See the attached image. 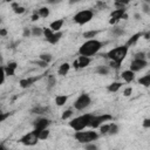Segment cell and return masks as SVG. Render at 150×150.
<instances>
[{"instance_id": "obj_1", "label": "cell", "mask_w": 150, "mask_h": 150, "mask_svg": "<svg viewBox=\"0 0 150 150\" xmlns=\"http://www.w3.org/2000/svg\"><path fill=\"white\" fill-rule=\"evenodd\" d=\"M127 53H128V46H120V47H116V48L111 49V50L107 54L108 57L111 60L110 66L114 67L115 69H118L121 62H122V61L124 60V57L127 56Z\"/></svg>"}, {"instance_id": "obj_2", "label": "cell", "mask_w": 150, "mask_h": 150, "mask_svg": "<svg viewBox=\"0 0 150 150\" xmlns=\"http://www.w3.org/2000/svg\"><path fill=\"white\" fill-rule=\"evenodd\" d=\"M102 48V42L101 41H97L95 39L93 40H87L79 49V53L81 54V56H91L94 54H96L100 49Z\"/></svg>"}, {"instance_id": "obj_3", "label": "cell", "mask_w": 150, "mask_h": 150, "mask_svg": "<svg viewBox=\"0 0 150 150\" xmlns=\"http://www.w3.org/2000/svg\"><path fill=\"white\" fill-rule=\"evenodd\" d=\"M93 117H94V115H91V114H84V115H82V116H79V117L73 118V120L69 122V125H70V128H73L75 131H81V130H83L87 125H90Z\"/></svg>"}, {"instance_id": "obj_4", "label": "cell", "mask_w": 150, "mask_h": 150, "mask_svg": "<svg viewBox=\"0 0 150 150\" xmlns=\"http://www.w3.org/2000/svg\"><path fill=\"white\" fill-rule=\"evenodd\" d=\"M74 137L80 142V143H83V144H88V143H93V141H95L98 135L95 132V131H76Z\"/></svg>"}, {"instance_id": "obj_5", "label": "cell", "mask_w": 150, "mask_h": 150, "mask_svg": "<svg viewBox=\"0 0 150 150\" xmlns=\"http://www.w3.org/2000/svg\"><path fill=\"white\" fill-rule=\"evenodd\" d=\"M94 16L93 11L90 9H84V11H80L79 13H76L74 15V21L79 25H84L87 22H89Z\"/></svg>"}, {"instance_id": "obj_6", "label": "cell", "mask_w": 150, "mask_h": 150, "mask_svg": "<svg viewBox=\"0 0 150 150\" xmlns=\"http://www.w3.org/2000/svg\"><path fill=\"white\" fill-rule=\"evenodd\" d=\"M89 104H90V97H89L88 94H84V93H83V94H81V95L77 97V100L74 102V108L77 109V110H82V109L87 108Z\"/></svg>"}, {"instance_id": "obj_7", "label": "cell", "mask_w": 150, "mask_h": 150, "mask_svg": "<svg viewBox=\"0 0 150 150\" xmlns=\"http://www.w3.org/2000/svg\"><path fill=\"white\" fill-rule=\"evenodd\" d=\"M110 120H112V117H111V115H109V114H103V115H100V116H94L93 120H91L90 125L95 129V128L101 127L102 124H104V122L110 121Z\"/></svg>"}, {"instance_id": "obj_8", "label": "cell", "mask_w": 150, "mask_h": 150, "mask_svg": "<svg viewBox=\"0 0 150 150\" xmlns=\"http://www.w3.org/2000/svg\"><path fill=\"white\" fill-rule=\"evenodd\" d=\"M38 141H39V137L35 134V131H30L20 138V142L25 145H35L38 143Z\"/></svg>"}, {"instance_id": "obj_9", "label": "cell", "mask_w": 150, "mask_h": 150, "mask_svg": "<svg viewBox=\"0 0 150 150\" xmlns=\"http://www.w3.org/2000/svg\"><path fill=\"white\" fill-rule=\"evenodd\" d=\"M110 16H111V19H110L109 22H110L111 25L115 23V22H117V21L121 20V19H127V18H128L127 14H125V9H115V11L111 12Z\"/></svg>"}, {"instance_id": "obj_10", "label": "cell", "mask_w": 150, "mask_h": 150, "mask_svg": "<svg viewBox=\"0 0 150 150\" xmlns=\"http://www.w3.org/2000/svg\"><path fill=\"white\" fill-rule=\"evenodd\" d=\"M89 63H90V59L89 57H87V56H80L77 60H75L73 62V66L75 68H84Z\"/></svg>"}, {"instance_id": "obj_11", "label": "cell", "mask_w": 150, "mask_h": 150, "mask_svg": "<svg viewBox=\"0 0 150 150\" xmlns=\"http://www.w3.org/2000/svg\"><path fill=\"white\" fill-rule=\"evenodd\" d=\"M49 124H50V121L48 118H39V120L34 121L35 130H45V129H47V127Z\"/></svg>"}, {"instance_id": "obj_12", "label": "cell", "mask_w": 150, "mask_h": 150, "mask_svg": "<svg viewBox=\"0 0 150 150\" xmlns=\"http://www.w3.org/2000/svg\"><path fill=\"white\" fill-rule=\"evenodd\" d=\"M145 66H146V61L145 60H134L131 62L130 70L131 71H138V70L145 68Z\"/></svg>"}, {"instance_id": "obj_13", "label": "cell", "mask_w": 150, "mask_h": 150, "mask_svg": "<svg viewBox=\"0 0 150 150\" xmlns=\"http://www.w3.org/2000/svg\"><path fill=\"white\" fill-rule=\"evenodd\" d=\"M38 79H39V77H27V79H22V80H20V87H21V88H28V87H30Z\"/></svg>"}, {"instance_id": "obj_14", "label": "cell", "mask_w": 150, "mask_h": 150, "mask_svg": "<svg viewBox=\"0 0 150 150\" xmlns=\"http://www.w3.org/2000/svg\"><path fill=\"white\" fill-rule=\"evenodd\" d=\"M62 25H63V20H62V19H59V20L53 21V22L49 25V28H50L54 33H57V32H60Z\"/></svg>"}, {"instance_id": "obj_15", "label": "cell", "mask_w": 150, "mask_h": 150, "mask_svg": "<svg viewBox=\"0 0 150 150\" xmlns=\"http://www.w3.org/2000/svg\"><path fill=\"white\" fill-rule=\"evenodd\" d=\"M15 69H16V63L15 62H9L6 67H4V70H5L6 75H8V76H13Z\"/></svg>"}, {"instance_id": "obj_16", "label": "cell", "mask_w": 150, "mask_h": 150, "mask_svg": "<svg viewBox=\"0 0 150 150\" xmlns=\"http://www.w3.org/2000/svg\"><path fill=\"white\" fill-rule=\"evenodd\" d=\"M122 79L125 81V82H131V81H134V79H135V75H134V71H131V70H124L123 73H122Z\"/></svg>"}, {"instance_id": "obj_17", "label": "cell", "mask_w": 150, "mask_h": 150, "mask_svg": "<svg viewBox=\"0 0 150 150\" xmlns=\"http://www.w3.org/2000/svg\"><path fill=\"white\" fill-rule=\"evenodd\" d=\"M61 36H62V33L61 32H57V33H54L50 38H48L47 39V41L49 42V43H56V42H59V40L61 39Z\"/></svg>"}, {"instance_id": "obj_18", "label": "cell", "mask_w": 150, "mask_h": 150, "mask_svg": "<svg viewBox=\"0 0 150 150\" xmlns=\"http://www.w3.org/2000/svg\"><path fill=\"white\" fill-rule=\"evenodd\" d=\"M69 69H70V64L67 63V62H64V63H62V64L59 67V74H60V75H66V74L69 71Z\"/></svg>"}, {"instance_id": "obj_19", "label": "cell", "mask_w": 150, "mask_h": 150, "mask_svg": "<svg viewBox=\"0 0 150 150\" xmlns=\"http://www.w3.org/2000/svg\"><path fill=\"white\" fill-rule=\"evenodd\" d=\"M121 86H122L121 82H112V83H110V84L107 87V89H108L110 93H116V91L121 88Z\"/></svg>"}, {"instance_id": "obj_20", "label": "cell", "mask_w": 150, "mask_h": 150, "mask_svg": "<svg viewBox=\"0 0 150 150\" xmlns=\"http://www.w3.org/2000/svg\"><path fill=\"white\" fill-rule=\"evenodd\" d=\"M34 131L38 135L39 139H46L49 136V130L48 129H45V130H34Z\"/></svg>"}, {"instance_id": "obj_21", "label": "cell", "mask_w": 150, "mask_h": 150, "mask_svg": "<svg viewBox=\"0 0 150 150\" xmlns=\"http://www.w3.org/2000/svg\"><path fill=\"white\" fill-rule=\"evenodd\" d=\"M138 83L142 84V86H144V87H150V74L142 76V77L138 80Z\"/></svg>"}, {"instance_id": "obj_22", "label": "cell", "mask_w": 150, "mask_h": 150, "mask_svg": "<svg viewBox=\"0 0 150 150\" xmlns=\"http://www.w3.org/2000/svg\"><path fill=\"white\" fill-rule=\"evenodd\" d=\"M67 100H68V97H67L66 95H57V96L55 97V103H56L59 107H61V105H63V104L67 102Z\"/></svg>"}, {"instance_id": "obj_23", "label": "cell", "mask_w": 150, "mask_h": 150, "mask_svg": "<svg viewBox=\"0 0 150 150\" xmlns=\"http://www.w3.org/2000/svg\"><path fill=\"white\" fill-rule=\"evenodd\" d=\"M142 36V34L141 33H136V34H134L129 40H128V42H127V46L129 47V46H131V45H135L137 41H138V39Z\"/></svg>"}, {"instance_id": "obj_24", "label": "cell", "mask_w": 150, "mask_h": 150, "mask_svg": "<svg viewBox=\"0 0 150 150\" xmlns=\"http://www.w3.org/2000/svg\"><path fill=\"white\" fill-rule=\"evenodd\" d=\"M98 34V30H88L83 33V38L88 39V40H93V38H95Z\"/></svg>"}, {"instance_id": "obj_25", "label": "cell", "mask_w": 150, "mask_h": 150, "mask_svg": "<svg viewBox=\"0 0 150 150\" xmlns=\"http://www.w3.org/2000/svg\"><path fill=\"white\" fill-rule=\"evenodd\" d=\"M38 13H39L40 16H42V18H47V16L49 15V9H48L47 7H41V8L38 11Z\"/></svg>"}, {"instance_id": "obj_26", "label": "cell", "mask_w": 150, "mask_h": 150, "mask_svg": "<svg viewBox=\"0 0 150 150\" xmlns=\"http://www.w3.org/2000/svg\"><path fill=\"white\" fill-rule=\"evenodd\" d=\"M32 34L34 36H40L41 34H43V29L40 27H33L32 28Z\"/></svg>"}, {"instance_id": "obj_27", "label": "cell", "mask_w": 150, "mask_h": 150, "mask_svg": "<svg viewBox=\"0 0 150 150\" xmlns=\"http://www.w3.org/2000/svg\"><path fill=\"white\" fill-rule=\"evenodd\" d=\"M96 71H97L100 75H107V74L109 73V69H108L107 67H104V66H100V67H97Z\"/></svg>"}, {"instance_id": "obj_28", "label": "cell", "mask_w": 150, "mask_h": 150, "mask_svg": "<svg viewBox=\"0 0 150 150\" xmlns=\"http://www.w3.org/2000/svg\"><path fill=\"white\" fill-rule=\"evenodd\" d=\"M48 110V108H42V107H35L34 109H32L33 114H43Z\"/></svg>"}, {"instance_id": "obj_29", "label": "cell", "mask_w": 150, "mask_h": 150, "mask_svg": "<svg viewBox=\"0 0 150 150\" xmlns=\"http://www.w3.org/2000/svg\"><path fill=\"white\" fill-rule=\"evenodd\" d=\"M40 60L48 63V62L52 61V55H50V54H41V55H40Z\"/></svg>"}, {"instance_id": "obj_30", "label": "cell", "mask_w": 150, "mask_h": 150, "mask_svg": "<svg viewBox=\"0 0 150 150\" xmlns=\"http://www.w3.org/2000/svg\"><path fill=\"white\" fill-rule=\"evenodd\" d=\"M55 82H56V80H55V77L53 76V75H49L48 76V88L50 89V88H53L54 87V84H55Z\"/></svg>"}, {"instance_id": "obj_31", "label": "cell", "mask_w": 150, "mask_h": 150, "mask_svg": "<svg viewBox=\"0 0 150 150\" xmlns=\"http://www.w3.org/2000/svg\"><path fill=\"white\" fill-rule=\"evenodd\" d=\"M117 131H118V128H117V125H116L115 123H110L109 134H111V135H115V134H117Z\"/></svg>"}, {"instance_id": "obj_32", "label": "cell", "mask_w": 150, "mask_h": 150, "mask_svg": "<svg viewBox=\"0 0 150 150\" xmlns=\"http://www.w3.org/2000/svg\"><path fill=\"white\" fill-rule=\"evenodd\" d=\"M109 128H110V124H102V125L100 127L101 134H107V132H109Z\"/></svg>"}, {"instance_id": "obj_33", "label": "cell", "mask_w": 150, "mask_h": 150, "mask_svg": "<svg viewBox=\"0 0 150 150\" xmlns=\"http://www.w3.org/2000/svg\"><path fill=\"white\" fill-rule=\"evenodd\" d=\"M71 115H73V111H71L70 109H68V110L63 111V114H62L61 118H62V120H67V118H69V117H70Z\"/></svg>"}, {"instance_id": "obj_34", "label": "cell", "mask_w": 150, "mask_h": 150, "mask_svg": "<svg viewBox=\"0 0 150 150\" xmlns=\"http://www.w3.org/2000/svg\"><path fill=\"white\" fill-rule=\"evenodd\" d=\"M144 57H145V54L142 52L135 54V60H144Z\"/></svg>"}, {"instance_id": "obj_35", "label": "cell", "mask_w": 150, "mask_h": 150, "mask_svg": "<svg viewBox=\"0 0 150 150\" xmlns=\"http://www.w3.org/2000/svg\"><path fill=\"white\" fill-rule=\"evenodd\" d=\"M86 150H97V146L95 144H93V143H88L86 145Z\"/></svg>"}, {"instance_id": "obj_36", "label": "cell", "mask_w": 150, "mask_h": 150, "mask_svg": "<svg viewBox=\"0 0 150 150\" xmlns=\"http://www.w3.org/2000/svg\"><path fill=\"white\" fill-rule=\"evenodd\" d=\"M112 34L114 35H122L123 34V30H122V28H114V30H112Z\"/></svg>"}, {"instance_id": "obj_37", "label": "cell", "mask_w": 150, "mask_h": 150, "mask_svg": "<svg viewBox=\"0 0 150 150\" xmlns=\"http://www.w3.org/2000/svg\"><path fill=\"white\" fill-rule=\"evenodd\" d=\"M25 8L23 7H21V6H19V7H16L15 9H14V12L16 13V14H22V13H25Z\"/></svg>"}, {"instance_id": "obj_38", "label": "cell", "mask_w": 150, "mask_h": 150, "mask_svg": "<svg viewBox=\"0 0 150 150\" xmlns=\"http://www.w3.org/2000/svg\"><path fill=\"white\" fill-rule=\"evenodd\" d=\"M131 93H132V89L129 87V88H125V89H124V91H123V95H124V96H129Z\"/></svg>"}, {"instance_id": "obj_39", "label": "cell", "mask_w": 150, "mask_h": 150, "mask_svg": "<svg viewBox=\"0 0 150 150\" xmlns=\"http://www.w3.org/2000/svg\"><path fill=\"white\" fill-rule=\"evenodd\" d=\"M143 127L144 128H150V118H145L143 121Z\"/></svg>"}, {"instance_id": "obj_40", "label": "cell", "mask_w": 150, "mask_h": 150, "mask_svg": "<svg viewBox=\"0 0 150 150\" xmlns=\"http://www.w3.org/2000/svg\"><path fill=\"white\" fill-rule=\"evenodd\" d=\"M143 12L144 13H150V6L148 4H144L143 5Z\"/></svg>"}, {"instance_id": "obj_41", "label": "cell", "mask_w": 150, "mask_h": 150, "mask_svg": "<svg viewBox=\"0 0 150 150\" xmlns=\"http://www.w3.org/2000/svg\"><path fill=\"white\" fill-rule=\"evenodd\" d=\"M39 18H40L39 13H38V12H34V14L32 15V20H33V21H36V20H39Z\"/></svg>"}, {"instance_id": "obj_42", "label": "cell", "mask_w": 150, "mask_h": 150, "mask_svg": "<svg viewBox=\"0 0 150 150\" xmlns=\"http://www.w3.org/2000/svg\"><path fill=\"white\" fill-rule=\"evenodd\" d=\"M30 34H32V32H30L28 28H25V29H23V36H29Z\"/></svg>"}, {"instance_id": "obj_43", "label": "cell", "mask_w": 150, "mask_h": 150, "mask_svg": "<svg viewBox=\"0 0 150 150\" xmlns=\"http://www.w3.org/2000/svg\"><path fill=\"white\" fill-rule=\"evenodd\" d=\"M47 62H45V61H39L38 62V66H40V67H42V68H45V67H47Z\"/></svg>"}, {"instance_id": "obj_44", "label": "cell", "mask_w": 150, "mask_h": 150, "mask_svg": "<svg viewBox=\"0 0 150 150\" xmlns=\"http://www.w3.org/2000/svg\"><path fill=\"white\" fill-rule=\"evenodd\" d=\"M97 6H100V7H102V8H103V7H105V4H104V2L98 1V2H97Z\"/></svg>"}, {"instance_id": "obj_45", "label": "cell", "mask_w": 150, "mask_h": 150, "mask_svg": "<svg viewBox=\"0 0 150 150\" xmlns=\"http://www.w3.org/2000/svg\"><path fill=\"white\" fill-rule=\"evenodd\" d=\"M0 34H1L2 36H5V35L7 34V30H6V29H1V30H0Z\"/></svg>"}, {"instance_id": "obj_46", "label": "cell", "mask_w": 150, "mask_h": 150, "mask_svg": "<svg viewBox=\"0 0 150 150\" xmlns=\"http://www.w3.org/2000/svg\"><path fill=\"white\" fill-rule=\"evenodd\" d=\"M7 116H9V112H8V114H2V115H1V121H4Z\"/></svg>"}, {"instance_id": "obj_47", "label": "cell", "mask_w": 150, "mask_h": 150, "mask_svg": "<svg viewBox=\"0 0 150 150\" xmlns=\"http://www.w3.org/2000/svg\"><path fill=\"white\" fill-rule=\"evenodd\" d=\"M135 18L136 19H139V14H135Z\"/></svg>"}, {"instance_id": "obj_48", "label": "cell", "mask_w": 150, "mask_h": 150, "mask_svg": "<svg viewBox=\"0 0 150 150\" xmlns=\"http://www.w3.org/2000/svg\"><path fill=\"white\" fill-rule=\"evenodd\" d=\"M0 150H5V148H4V145H1V148H0Z\"/></svg>"}, {"instance_id": "obj_49", "label": "cell", "mask_w": 150, "mask_h": 150, "mask_svg": "<svg viewBox=\"0 0 150 150\" xmlns=\"http://www.w3.org/2000/svg\"><path fill=\"white\" fill-rule=\"evenodd\" d=\"M148 57H149V59H150V53H149V54H148Z\"/></svg>"}]
</instances>
